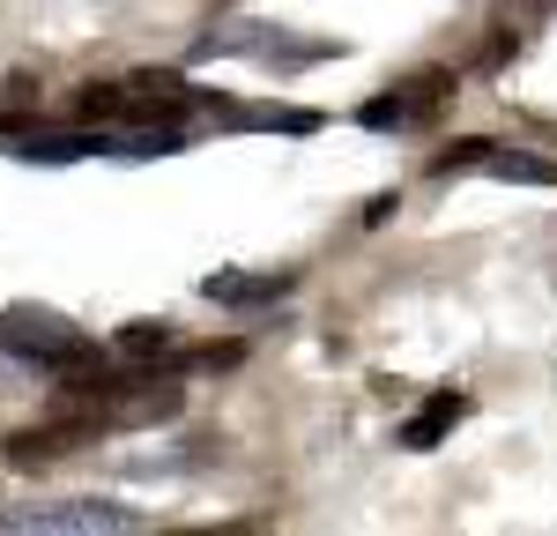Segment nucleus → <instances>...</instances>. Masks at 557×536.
<instances>
[{
	"label": "nucleus",
	"instance_id": "obj_1",
	"mask_svg": "<svg viewBox=\"0 0 557 536\" xmlns=\"http://www.w3.org/2000/svg\"><path fill=\"white\" fill-rule=\"evenodd\" d=\"M0 351L8 357H38V365H52V373L97 365V343H89L83 328L52 320V313H8V320H0Z\"/></svg>",
	"mask_w": 557,
	"mask_h": 536
},
{
	"label": "nucleus",
	"instance_id": "obj_2",
	"mask_svg": "<svg viewBox=\"0 0 557 536\" xmlns=\"http://www.w3.org/2000/svg\"><path fill=\"white\" fill-rule=\"evenodd\" d=\"M0 529L15 536H127L141 529L127 507H112V499H67V507H30V514H0Z\"/></svg>",
	"mask_w": 557,
	"mask_h": 536
},
{
	"label": "nucleus",
	"instance_id": "obj_3",
	"mask_svg": "<svg viewBox=\"0 0 557 536\" xmlns=\"http://www.w3.org/2000/svg\"><path fill=\"white\" fill-rule=\"evenodd\" d=\"M97 417H60V425H30V433H15V440L0 447L8 454V470H52V462H67V454H83V447H97Z\"/></svg>",
	"mask_w": 557,
	"mask_h": 536
},
{
	"label": "nucleus",
	"instance_id": "obj_4",
	"mask_svg": "<svg viewBox=\"0 0 557 536\" xmlns=\"http://www.w3.org/2000/svg\"><path fill=\"white\" fill-rule=\"evenodd\" d=\"M186 112H194V89L178 75H134L127 83V120H141V127H178Z\"/></svg>",
	"mask_w": 557,
	"mask_h": 536
},
{
	"label": "nucleus",
	"instance_id": "obj_5",
	"mask_svg": "<svg viewBox=\"0 0 557 536\" xmlns=\"http://www.w3.org/2000/svg\"><path fill=\"white\" fill-rule=\"evenodd\" d=\"M461 417H469V395H454V388H438V395H431L424 410H417V417L401 425V447H409V454H424V447H438L446 433H454V425H461Z\"/></svg>",
	"mask_w": 557,
	"mask_h": 536
},
{
	"label": "nucleus",
	"instance_id": "obj_6",
	"mask_svg": "<svg viewBox=\"0 0 557 536\" xmlns=\"http://www.w3.org/2000/svg\"><path fill=\"white\" fill-rule=\"evenodd\" d=\"M483 172L506 179V186H557V157H535V149H506V142H491V149H483Z\"/></svg>",
	"mask_w": 557,
	"mask_h": 536
},
{
	"label": "nucleus",
	"instance_id": "obj_7",
	"mask_svg": "<svg viewBox=\"0 0 557 536\" xmlns=\"http://www.w3.org/2000/svg\"><path fill=\"white\" fill-rule=\"evenodd\" d=\"M201 291H209L215 306H268V299L290 291V268H275V276H209Z\"/></svg>",
	"mask_w": 557,
	"mask_h": 536
},
{
	"label": "nucleus",
	"instance_id": "obj_8",
	"mask_svg": "<svg viewBox=\"0 0 557 536\" xmlns=\"http://www.w3.org/2000/svg\"><path fill=\"white\" fill-rule=\"evenodd\" d=\"M89 149H112V142L104 134H30L23 142L30 165H67V157H89Z\"/></svg>",
	"mask_w": 557,
	"mask_h": 536
},
{
	"label": "nucleus",
	"instance_id": "obj_9",
	"mask_svg": "<svg viewBox=\"0 0 557 536\" xmlns=\"http://www.w3.org/2000/svg\"><path fill=\"white\" fill-rule=\"evenodd\" d=\"M446 97H454V75H446V68H424V75H409V83H401V105H409V120H431Z\"/></svg>",
	"mask_w": 557,
	"mask_h": 536
},
{
	"label": "nucleus",
	"instance_id": "obj_10",
	"mask_svg": "<svg viewBox=\"0 0 557 536\" xmlns=\"http://www.w3.org/2000/svg\"><path fill=\"white\" fill-rule=\"evenodd\" d=\"M75 120H89V127H112V120H127V83H89L83 97H75Z\"/></svg>",
	"mask_w": 557,
	"mask_h": 536
},
{
	"label": "nucleus",
	"instance_id": "obj_11",
	"mask_svg": "<svg viewBox=\"0 0 557 536\" xmlns=\"http://www.w3.org/2000/svg\"><path fill=\"white\" fill-rule=\"evenodd\" d=\"M120 351H127L134 365L172 357V320H127V328H120Z\"/></svg>",
	"mask_w": 557,
	"mask_h": 536
},
{
	"label": "nucleus",
	"instance_id": "obj_12",
	"mask_svg": "<svg viewBox=\"0 0 557 536\" xmlns=\"http://www.w3.org/2000/svg\"><path fill=\"white\" fill-rule=\"evenodd\" d=\"M357 120L372 134H386V127H409V105H401V89H386V97H364L357 105Z\"/></svg>",
	"mask_w": 557,
	"mask_h": 536
},
{
	"label": "nucleus",
	"instance_id": "obj_13",
	"mask_svg": "<svg viewBox=\"0 0 557 536\" xmlns=\"http://www.w3.org/2000/svg\"><path fill=\"white\" fill-rule=\"evenodd\" d=\"M483 149H491L483 134H461V142H454V149H446V157H438L431 172H438V179H454V172H475V165H483Z\"/></svg>",
	"mask_w": 557,
	"mask_h": 536
},
{
	"label": "nucleus",
	"instance_id": "obj_14",
	"mask_svg": "<svg viewBox=\"0 0 557 536\" xmlns=\"http://www.w3.org/2000/svg\"><path fill=\"white\" fill-rule=\"evenodd\" d=\"M238 357H246L238 343H209V351H201V365H238Z\"/></svg>",
	"mask_w": 557,
	"mask_h": 536
}]
</instances>
